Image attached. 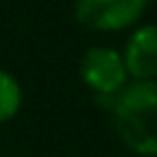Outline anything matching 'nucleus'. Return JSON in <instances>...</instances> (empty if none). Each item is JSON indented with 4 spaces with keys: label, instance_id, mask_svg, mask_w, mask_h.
<instances>
[{
    "label": "nucleus",
    "instance_id": "20e7f679",
    "mask_svg": "<svg viewBox=\"0 0 157 157\" xmlns=\"http://www.w3.org/2000/svg\"><path fill=\"white\" fill-rule=\"evenodd\" d=\"M123 63L134 81H152L157 76V25H141L129 35Z\"/></svg>",
    "mask_w": 157,
    "mask_h": 157
},
{
    "label": "nucleus",
    "instance_id": "f03ea898",
    "mask_svg": "<svg viewBox=\"0 0 157 157\" xmlns=\"http://www.w3.org/2000/svg\"><path fill=\"white\" fill-rule=\"evenodd\" d=\"M148 0H76L74 16L83 28L113 33L134 25L146 12Z\"/></svg>",
    "mask_w": 157,
    "mask_h": 157
},
{
    "label": "nucleus",
    "instance_id": "f257e3e1",
    "mask_svg": "<svg viewBox=\"0 0 157 157\" xmlns=\"http://www.w3.org/2000/svg\"><path fill=\"white\" fill-rule=\"evenodd\" d=\"M111 118L116 134L129 150L157 157V81L125 83L113 95Z\"/></svg>",
    "mask_w": 157,
    "mask_h": 157
},
{
    "label": "nucleus",
    "instance_id": "39448f33",
    "mask_svg": "<svg viewBox=\"0 0 157 157\" xmlns=\"http://www.w3.org/2000/svg\"><path fill=\"white\" fill-rule=\"evenodd\" d=\"M21 109V88L19 81L10 72L0 69V125L12 120Z\"/></svg>",
    "mask_w": 157,
    "mask_h": 157
},
{
    "label": "nucleus",
    "instance_id": "7ed1b4c3",
    "mask_svg": "<svg viewBox=\"0 0 157 157\" xmlns=\"http://www.w3.org/2000/svg\"><path fill=\"white\" fill-rule=\"evenodd\" d=\"M81 78L95 95H116L127 83L123 56L109 46H93L81 58Z\"/></svg>",
    "mask_w": 157,
    "mask_h": 157
}]
</instances>
